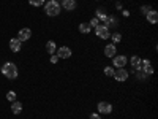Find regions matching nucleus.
I'll return each instance as SVG.
<instances>
[{
    "instance_id": "obj_1",
    "label": "nucleus",
    "mask_w": 158,
    "mask_h": 119,
    "mask_svg": "<svg viewBox=\"0 0 158 119\" xmlns=\"http://www.w3.org/2000/svg\"><path fill=\"white\" fill-rule=\"evenodd\" d=\"M60 10H62V7H60L59 2H56V0H48V2H44V13L51 18L59 16Z\"/></svg>"
},
{
    "instance_id": "obj_2",
    "label": "nucleus",
    "mask_w": 158,
    "mask_h": 119,
    "mask_svg": "<svg viewBox=\"0 0 158 119\" xmlns=\"http://www.w3.org/2000/svg\"><path fill=\"white\" fill-rule=\"evenodd\" d=\"M0 72H2L3 76L8 78V79H16L18 78V67H16V64H13V62H5Z\"/></svg>"
},
{
    "instance_id": "obj_3",
    "label": "nucleus",
    "mask_w": 158,
    "mask_h": 119,
    "mask_svg": "<svg viewBox=\"0 0 158 119\" xmlns=\"http://www.w3.org/2000/svg\"><path fill=\"white\" fill-rule=\"evenodd\" d=\"M128 64V57L123 54H115L112 57V65L115 68H125V65Z\"/></svg>"
},
{
    "instance_id": "obj_4",
    "label": "nucleus",
    "mask_w": 158,
    "mask_h": 119,
    "mask_svg": "<svg viewBox=\"0 0 158 119\" xmlns=\"http://www.w3.org/2000/svg\"><path fill=\"white\" fill-rule=\"evenodd\" d=\"M95 35L100 37L101 40H108V38H111V30L106 27V25L100 24L98 27H95Z\"/></svg>"
},
{
    "instance_id": "obj_5",
    "label": "nucleus",
    "mask_w": 158,
    "mask_h": 119,
    "mask_svg": "<svg viewBox=\"0 0 158 119\" xmlns=\"http://www.w3.org/2000/svg\"><path fill=\"white\" fill-rule=\"evenodd\" d=\"M128 78H130V72L127 68H117L114 72V79H115V81H118V83L127 81Z\"/></svg>"
},
{
    "instance_id": "obj_6",
    "label": "nucleus",
    "mask_w": 158,
    "mask_h": 119,
    "mask_svg": "<svg viewBox=\"0 0 158 119\" xmlns=\"http://www.w3.org/2000/svg\"><path fill=\"white\" fill-rule=\"evenodd\" d=\"M71 54H73V51H71V48H68V46H60V48H57V51H56V56H57L59 59H70Z\"/></svg>"
},
{
    "instance_id": "obj_7",
    "label": "nucleus",
    "mask_w": 158,
    "mask_h": 119,
    "mask_svg": "<svg viewBox=\"0 0 158 119\" xmlns=\"http://www.w3.org/2000/svg\"><path fill=\"white\" fill-rule=\"evenodd\" d=\"M97 108H98V113L100 114H111L112 113V105L109 102H104V100L98 102Z\"/></svg>"
},
{
    "instance_id": "obj_8",
    "label": "nucleus",
    "mask_w": 158,
    "mask_h": 119,
    "mask_svg": "<svg viewBox=\"0 0 158 119\" xmlns=\"http://www.w3.org/2000/svg\"><path fill=\"white\" fill-rule=\"evenodd\" d=\"M32 37V30L29 29V27H24V29H21L19 32H18V40H19V42L21 43H24V42H27V40Z\"/></svg>"
},
{
    "instance_id": "obj_9",
    "label": "nucleus",
    "mask_w": 158,
    "mask_h": 119,
    "mask_svg": "<svg viewBox=\"0 0 158 119\" xmlns=\"http://www.w3.org/2000/svg\"><path fill=\"white\" fill-rule=\"evenodd\" d=\"M115 54H117V45H114V43H109V45H106V46H104V56H106V57L112 59Z\"/></svg>"
},
{
    "instance_id": "obj_10",
    "label": "nucleus",
    "mask_w": 158,
    "mask_h": 119,
    "mask_svg": "<svg viewBox=\"0 0 158 119\" xmlns=\"http://www.w3.org/2000/svg\"><path fill=\"white\" fill-rule=\"evenodd\" d=\"M62 10H67V11H73L76 10L77 3H76V0H62Z\"/></svg>"
},
{
    "instance_id": "obj_11",
    "label": "nucleus",
    "mask_w": 158,
    "mask_h": 119,
    "mask_svg": "<svg viewBox=\"0 0 158 119\" xmlns=\"http://www.w3.org/2000/svg\"><path fill=\"white\" fill-rule=\"evenodd\" d=\"M109 15L106 13V8H103V7H100V8H97V11H95V18L100 21V22H104L106 21V18H108Z\"/></svg>"
},
{
    "instance_id": "obj_12",
    "label": "nucleus",
    "mask_w": 158,
    "mask_h": 119,
    "mask_svg": "<svg viewBox=\"0 0 158 119\" xmlns=\"http://www.w3.org/2000/svg\"><path fill=\"white\" fill-rule=\"evenodd\" d=\"M21 48H22V43L19 42L18 38H11V40H10V49H11L13 52H19Z\"/></svg>"
},
{
    "instance_id": "obj_13",
    "label": "nucleus",
    "mask_w": 158,
    "mask_h": 119,
    "mask_svg": "<svg viewBox=\"0 0 158 119\" xmlns=\"http://www.w3.org/2000/svg\"><path fill=\"white\" fill-rule=\"evenodd\" d=\"M128 62L131 64V67H133V70H141V57L139 56H131L128 59Z\"/></svg>"
},
{
    "instance_id": "obj_14",
    "label": "nucleus",
    "mask_w": 158,
    "mask_h": 119,
    "mask_svg": "<svg viewBox=\"0 0 158 119\" xmlns=\"http://www.w3.org/2000/svg\"><path fill=\"white\" fill-rule=\"evenodd\" d=\"M146 19L149 21V24H156L158 22V13L155 11V10H150L149 13H147V15H146Z\"/></svg>"
},
{
    "instance_id": "obj_15",
    "label": "nucleus",
    "mask_w": 158,
    "mask_h": 119,
    "mask_svg": "<svg viewBox=\"0 0 158 119\" xmlns=\"http://www.w3.org/2000/svg\"><path fill=\"white\" fill-rule=\"evenodd\" d=\"M103 25H106L109 30H111V27H117V18H115V16H108Z\"/></svg>"
},
{
    "instance_id": "obj_16",
    "label": "nucleus",
    "mask_w": 158,
    "mask_h": 119,
    "mask_svg": "<svg viewBox=\"0 0 158 119\" xmlns=\"http://www.w3.org/2000/svg\"><path fill=\"white\" fill-rule=\"evenodd\" d=\"M46 51H48V54H56V51H57V45L56 42H52V40H49V42L46 43Z\"/></svg>"
},
{
    "instance_id": "obj_17",
    "label": "nucleus",
    "mask_w": 158,
    "mask_h": 119,
    "mask_svg": "<svg viewBox=\"0 0 158 119\" xmlns=\"http://www.w3.org/2000/svg\"><path fill=\"white\" fill-rule=\"evenodd\" d=\"M11 111H13V114H19L22 111V103L18 102V100L11 102Z\"/></svg>"
},
{
    "instance_id": "obj_18",
    "label": "nucleus",
    "mask_w": 158,
    "mask_h": 119,
    "mask_svg": "<svg viewBox=\"0 0 158 119\" xmlns=\"http://www.w3.org/2000/svg\"><path fill=\"white\" fill-rule=\"evenodd\" d=\"M79 32H81L82 35H87V33H90V25H89V22H81V24H79Z\"/></svg>"
},
{
    "instance_id": "obj_19",
    "label": "nucleus",
    "mask_w": 158,
    "mask_h": 119,
    "mask_svg": "<svg viewBox=\"0 0 158 119\" xmlns=\"http://www.w3.org/2000/svg\"><path fill=\"white\" fill-rule=\"evenodd\" d=\"M111 40H112L114 45H117V43L122 42V35L118 33V32H114V33H111Z\"/></svg>"
},
{
    "instance_id": "obj_20",
    "label": "nucleus",
    "mask_w": 158,
    "mask_h": 119,
    "mask_svg": "<svg viewBox=\"0 0 158 119\" xmlns=\"http://www.w3.org/2000/svg\"><path fill=\"white\" fill-rule=\"evenodd\" d=\"M16 97H18V95H16L15 90H8V92H6V100H8V102H15Z\"/></svg>"
},
{
    "instance_id": "obj_21",
    "label": "nucleus",
    "mask_w": 158,
    "mask_h": 119,
    "mask_svg": "<svg viewBox=\"0 0 158 119\" xmlns=\"http://www.w3.org/2000/svg\"><path fill=\"white\" fill-rule=\"evenodd\" d=\"M89 25H90V29H95V27H98V25H100V21L97 18H92L89 21Z\"/></svg>"
},
{
    "instance_id": "obj_22",
    "label": "nucleus",
    "mask_w": 158,
    "mask_h": 119,
    "mask_svg": "<svg viewBox=\"0 0 158 119\" xmlns=\"http://www.w3.org/2000/svg\"><path fill=\"white\" fill-rule=\"evenodd\" d=\"M44 2L46 0H29V3L32 7H41V5H44Z\"/></svg>"
},
{
    "instance_id": "obj_23",
    "label": "nucleus",
    "mask_w": 158,
    "mask_h": 119,
    "mask_svg": "<svg viewBox=\"0 0 158 119\" xmlns=\"http://www.w3.org/2000/svg\"><path fill=\"white\" fill-rule=\"evenodd\" d=\"M114 72H115L114 67H104V75L106 76H114Z\"/></svg>"
},
{
    "instance_id": "obj_24",
    "label": "nucleus",
    "mask_w": 158,
    "mask_h": 119,
    "mask_svg": "<svg viewBox=\"0 0 158 119\" xmlns=\"http://www.w3.org/2000/svg\"><path fill=\"white\" fill-rule=\"evenodd\" d=\"M150 10H152V8H150L149 5H142V7H141V13H142V15H144V16H146V15H147V13L150 11Z\"/></svg>"
},
{
    "instance_id": "obj_25",
    "label": "nucleus",
    "mask_w": 158,
    "mask_h": 119,
    "mask_svg": "<svg viewBox=\"0 0 158 119\" xmlns=\"http://www.w3.org/2000/svg\"><path fill=\"white\" fill-rule=\"evenodd\" d=\"M49 60H51V64H57V62H59V60H60V59H59V57H57V56H56V54H52V56H51V59H49Z\"/></svg>"
},
{
    "instance_id": "obj_26",
    "label": "nucleus",
    "mask_w": 158,
    "mask_h": 119,
    "mask_svg": "<svg viewBox=\"0 0 158 119\" xmlns=\"http://www.w3.org/2000/svg\"><path fill=\"white\" fill-rule=\"evenodd\" d=\"M90 119H101V114L100 113H92L90 114Z\"/></svg>"
},
{
    "instance_id": "obj_27",
    "label": "nucleus",
    "mask_w": 158,
    "mask_h": 119,
    "mask_svg": "<svg viewBox=\"0 0 158 119\" xmlns=\"http://www.w3.org/2000/svg\"><path fill=\"white\" fill-rule=\"evenodd\" d=\"M115 8H117V10H122L123 7H122V3H120V2H117V3H115Z\"/></svg>"
},
{
    "instance_id": "obj_28",
    "label": "nucleus",
    "mask_w": 158,
    "mask_h": 119,
    "mask_svg": "<svg viewBox=\"0 0 158 119\" xmlns=\"http://www.w3.org/2000/svg\"><path fill=\"white\" fill-rule=\"evenodd\" d=\"M56 2H62V0H56Z\"/></svg>"
},
{
    "instance_id": "obj_29",
    "label": "nucleus",
    "mask_w": 158,
    "mask_h": 119,
    "mask_svg": "<svg viewBox=\"0 0 158 119\" xmlns=\"http://www.w3.org/2000/svg\"><path fill=\"white\" fill-rule=\"evenodd\" d=\"M0 70H2V67H0Z\"/></svg>"
},
{
    "instance_id": "obj_30",
    "label": "nucleus",
    "mask_w": 158,
    "mask_h": 119,
    "mask_svg": "<svg viewBox=\"0 0 158 119\" xmlns=\"http://www.w3.org/2000/svg\"><path fill=\"white\" fill-rule=\"evenodd\" d=\"M98 2H100V0H98Z\"/></svg>"
}]
</instances>
